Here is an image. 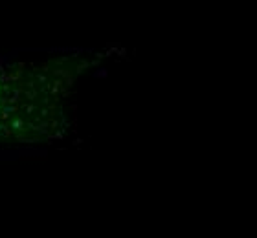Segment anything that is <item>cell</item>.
<instances>
[{"instance_id":"6da1fadb","label":"cell","mask_w":257,"mask_h":238,"mask_svg":"<svg viewBox=\"0 0 257 238\" xmlns=\"http://www.w3.org/2000/svg\"><path fill=\"white\" fill-rule=\"evenodd\" d=\"M0 105H2V95H0Z\"/></svg>"}]
</instances>
